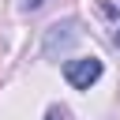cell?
<instances>
[{"instance_id":"6da1fadb","label":"cell","mask_w":120,"mask_h":120,"mask_svg":"<svg viewBox=\"0 0 120 120\" xmlns=\"http://www.w3.org/2000/svg\"><path fill=\"white\" fill-rule=\"evenodd\" d=\"M101 71H105V64L98 56H79V60H68L64 64V79H68L71 90H90L101 79Z\"/></svg>"},{"instance_id":"7a4b0ae2","label":"cell","mask_w":120,"mask_h":120,"mask_svg":"<svg viewBox=\"0 0 120 120\" xmlns=\"http://www.w3.org/2000/svg\"><path fill=\"white\" fill-rule=\"evenodd\" d=\"M79 41V22L75 19H64V22H52L49 30H45V45H41V52L49 56V60H56L64 49H71Z\"/></svg>"},{"instance_id":"3957f363","label":"cell","mask_w":120,"mask_h":120,"mask_svg":"<svg viewBox=\"0 0 120 120\" xmlns=\"http://www.w3.org/2000/svg\"><path fill=\"white\" fill-rule=\"evenodd\" d=\"M45 120H71V112H68V105H49Z\"/></svg>"},{"instance_id":"277c9868","label":"cell","mask_w":120,"mask_h":120,"mask_svg":"<svg viewBox=\"0 0 120 120\" xmlns=\"http://www.w3.org/2000/svg\"><path fill=\"white\" fill-rule=\"evenodd\" d=\"M41 4H45V0H22V4H19V8H22V11H38V8H41Z\"/></svg>"},{"instance_id":"5b68a950","label":"cell","mask_w":120,"mask_h":120,"mask_svg":"<svg viewBox=\"0 0 120 120\" xmlns=\"http://www.w3.org/2000/svg\"><path fill=\"white\" fill-rule=\"evenodd\" d=\"M112 45H116V49H120V30H116V34H112Z\"/></svg>"}]
</instances>
